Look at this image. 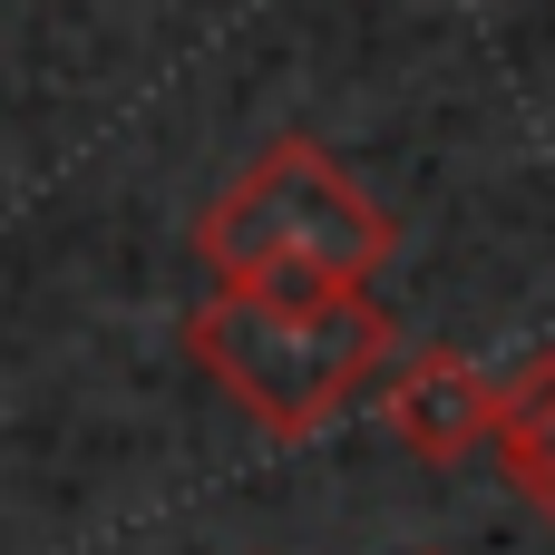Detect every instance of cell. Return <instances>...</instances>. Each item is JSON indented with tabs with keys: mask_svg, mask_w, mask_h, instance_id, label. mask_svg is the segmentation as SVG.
Here are the masks:
<instances>
[{
	"mask_svg": "<svg viewBox=\"0 0 555 555\" xmlns=\"http://www.w3.org/2000/svg\"><path fill=\"white\" fill-rule=\"evenodd\" d=\"M185 361L244 420H263L273 439H312L371 380H390V312L371 302V283L361 293H312V302L215 283L185 312Z\"/></svg>",
	"mask_w": 555,
	"mask_h": 555,
	"instance_id": "cell-1",
	"label": "cell"
},
{
	"mask_svg": "<svg viewBox=\"0 0 555 555\" xmlns=\"http://www.w3.org/2000/svg\"><path fill=\"white\" fill-rule=\"evenodd\" d=\"M195 254H205L215 283L312 302V293H361V283L400 254V224H390L312 137H273V146L205 205Z\"/></svg>",
	"mask_w": 555,
	"mask_h": 555,
	"instance_id": "cell-2",
	"label": "cell"
},
{
	"mask_svg": "<svg viewBox=\"0 0 555 555\" xmlns=\"http://www.w3.org/2000/svg\"><path fill=\"white\" fill-rule=\"evenodd\" d=\"M380 410H390L400 449H410V459H429V468H459L468 449H488V439H498V380H488L468 351H449V341L410 351V361L380 380Z\"/></svg>",
	"mask_w": 555,
	"mask_h": 555,
	"instance_id": "cell-3",
	"label": "cell"
},
{
	"mask_svg": "<svg viewBox=\"0 0 555 555\" xmlns=\"http://www.w3.org/2000/svg\"><path fill=\"white\" fill-rule=\"evenodd\" d=\"M546 449H555V351H537L527 371L498 380V468L517 478V468L546 459Z\"/></svg>",
	"mask_w": 555,
	"mask_h": 555,
	"instance_id": "cell-4",
	"label": "cell"
},
{
	"mask_svg": "<svg viewBox=\"0 0 555 555\" xmlns=\"http://www.w3.org/2000/svg\"><path fill=\"white\" fill-rule=\"evenodd\" d=\"M517 488H527V507H537V517L555 527V449H546V459H527V468H517Z\"/></svg>",
	"mask_w": 555,
	"mask_h": 555,
	"instance_id": "cell-5",
	"label": "cell"
}]
</instances>
